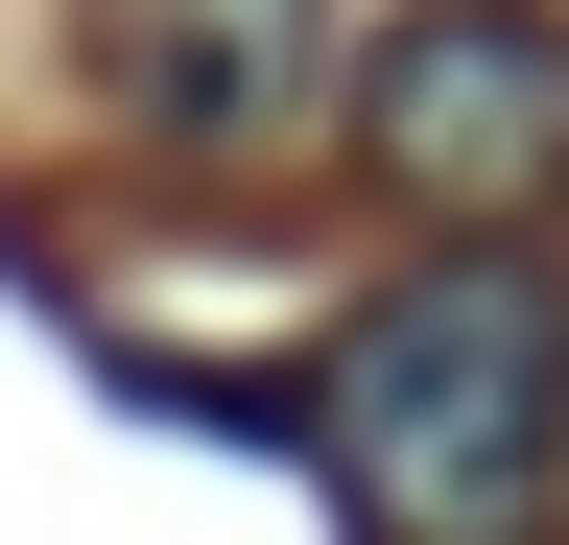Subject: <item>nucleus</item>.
Segmentation results:
<instances>
[{
  "instance_id": "f257e3e1",
  "label": "nucleus",
  "mask_w": 569,
  "mask_h": 545,
  "mask_svg": "<svg viewBox=\"0 0 569 545\" xmlns=\"http://www.w3.org/2000/svg\"><path fill=\"white\" fill-rule=\"evenodd\" d=\"M309 451H332V498L380 545H546V474H569V261H522V238L403 261L309 356Z\"/></svg>"
},
{
  "instance_id": "f03ea898",
  "label": "nucleus",
  "mask_w": 569,
  "mask_h": 545,
  "mask_svg": "<svg viewBox=\"0 0 569 545\" xmlns=\"http://www.w3.org/2000/svg\"><path fill=\"white\" fill-rule=\"evenodd\" d=\"M356 166L403 190V214H546L569 190V24L546 0H403L380 48H356Z\"/></svg>"
},
{
  "instance_id": "7ed1b4c3",
  "label": "nucleus",
  "mask_w": 569,
  "mask_h": 545,
  "mask_svg": "<svg viewBox=\"0 0 569 545\" xmlns=\"http://www.w3.org/2000/svg\"><path fill=\"white\" fill-rule=\"evenodd\" d=\"M71 48H96V95L142 143H190V166L284 143V119L332 95V0H71Z\"/></svg>"
}]
</instances>
